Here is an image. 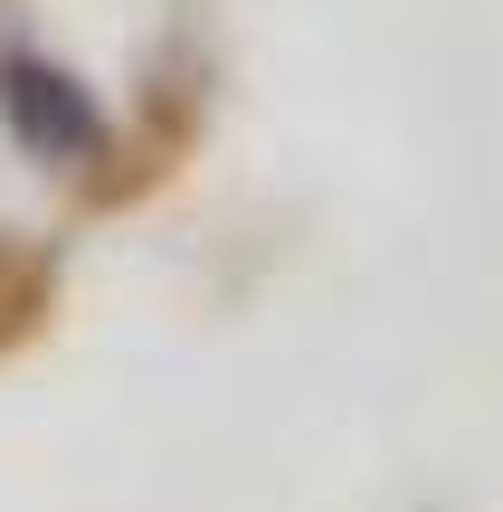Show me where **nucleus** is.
<instances>
[{
    "label": "nucleus",
    "instance_id": "obj_1",
    "mask_svg": "<svg viewBox=\"0 0 503 512\" xmlns=\"http://www.w3.org/2000/svg\"><path fill=\"white\" fill-rule=\"evenodd\" d=\"M0 114H10L19 143H38L48 162H86V152L105 143L95 105H86L57 67H38V57H10V67H0Z\"/></svg>",
    "mask_w": 503,
    "mask_h": 512
}]
</instances>
